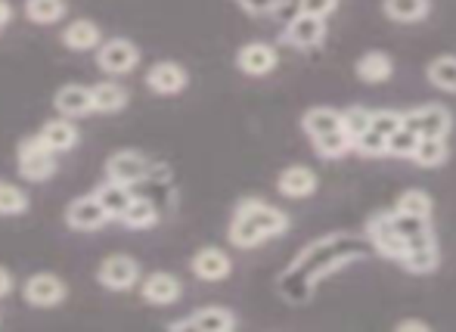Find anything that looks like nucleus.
I'll return each mask as SVG.
<instances>
[{
  "label": "nucleus",
  "mask_w": 456,
  "mask_h": 332,
  "mask_svg": "<svg viewBox=\"0 0 456 332\" xmlns=\"http://www.w3.org/2000/svg\"><path fill=\"white\" fill-rule=\"evenodd\" d=\"M289 230V215L265 199H242L230 221V242L236 248H258Z\"/></svg>",
  "instance_id": "obj_1"
},
{
  "label": "nucleus",
  "mask_w": 456,
  "mask_h": 332,
  "mask_svg": "<svg viewBox=\"0 0 456 332\" xmlns=\"http://www.w3.org/2000/svg\"><path fill=\"white\" fill-rule=\"evenodd\" d=\"M102 174H106V181H118V183H127V187H137V183L168 181L171 171L165 168V165H156L146 152H140V150H118L106 158Z\"/></svg>",
  "instance_id": "obj_2"
},
{
  "label": "nucleus",
  "mask_w": 456,
  "mask_h": 332,
  "mask_svg": "<svg viewBox=\"0 0 456 332\" xmlns=\"http://www.w3.org/2000/svg\"><path fill=\"white\" fill-rule=\"evenodd\" d=\"M16 171L22 181L28 183H44L60 171V158H56L53 150L44 146V140L37 134L25 137L22 143L16 146Z\"/></svg>",
  "instance_id": "obj_3"
},
{
  "label": "nucleus",
  "mask_w": 456,
  "mask_h": 332,
  "mask_svg": "<svg viewBox=\"0 0 456 332\" xmlns=\"http://www.w3.org/2000/svg\"><path fill=\"white\" fill-rule=\"evenodd\" d=\"M96 283L106 292H131L140 283V264L137 258L118 252V255H106L96 267Z\"/></svg>",
  "instance_id": "obj_4"
},
{
  "label": "nucleus",
  "mask_w": 456,
  "mask_h": 332,
  "mask_svg": "<svg viewBox=\"0 0 456 332\" xmlns=\"http://www.w3.org/2000/svg\"><path fill=\"white\" fill-rule=\"evenodd\" d=\"M96 66H100V72L112 75V78L131 75L134 69L140 66L137 44L127 41V37H112V41H102L100 47H96Z\"/></svg>",
  "instance_id": "obj_5"
},
{
  "label": "nucleus",
  "mask_w": 456,
  "mask_h": 332,
  "mask_svg": "<svg viewBox=\"0 0 456 332\" xmlns=\"http://www.w3.org/2000/svg\"><path fill=\"white\" fill-rule=\"evenodd\" d=\"M22 298L31 304V308H41V311H50V308H60L62 302L69 298V286L62 277L56 273H31L28 279L22 283Z\"/></svg>",
  "instance_id": "obj_6"
},
{
  "label": "nucleus",
  "mask_w": 456,
  "mask_h": 332,
  "mask_svg": "<svg viewBox=\"0 0 456 332\" xmlns=\"http://www.w3.org/2000/svg\"><path fill=\"white\" fill-rule=\"evenodd\" d=\"M282 41L295 50H314L326 41V19L323 16H311V12H295L286 25V35Z\"/></svg>",
  "instance_id": "obj_7"
},
{
  "label": "nucleus",
  "mask_w": 456,
  "mask_h": 332,
  "mask_svg": "<svg viewBox=\"0 0 456 332\" xmlns=\"http://www.w3.org/2000/svg\"><path fill=\"white\" fill-rule=\"evenodd\" d=\"M403 125L413 127L419 137H447L453 127V118L444 106L428 103V106H416V109L403 112Z\"/></svg>",
  "instance_id": "obj_8"
},
{
  "label": "nucleus",
  "mask_w": 456,
  "mask_h": 332,
  "mask_svg": "<svg viewBox=\"0 0 456 332\" xmlns=\"http://www.w3.org/2000/svg\"><path fill=\"white\" fill-rule=\"evenodd\" d=\"M168 329L181 332V329H196V332H230L236 329V314L221 304H208V308L192 311L190 317H181V320L168 323Z\"/></svg>",
  "instance_id": "obj_9"
},
{
  "label": "nucleus",
  "mask_w": 456,
  "mask_h": 332,
  "mask_svg": "<svg viewBox=\"0 0 456 332\" xmlns=\"http://www.w3.org/2000/svg\"><path fill=\"white\" fill-rule=\"evenodd\" d=\"M109 221L112 218H109V212L100 206V199H96L94 193L78 196V199H72L66 208V223L72 230H78V233H94V230L106 227Z\"/></svg>",
  "instance_id": "obj_10"
},
{
  "label": "nucleus",
  "mask_w": 456,
  "mask_h": 332,
  "mask_svg": "<svg viewBox=\"0 0 456 332\" xmlns=\"http://www.w3.org/2000/svg\"><path fill=\"white\" fill-rule=\"evenodd\" d=\"M280 62V53H276L273 44L267 41H248L236 50V69L242 75H252V78H261V75H271Z\"/></svg>",
  "instance_id": "obj_11"
},
{
  "label": "nucleus",
  "mask_w": 456,
  "mask_h": 332,
  "mask_svg": "<svg viewBox=\"0 0 456 332\" xmlns=\"http://www.w3.org/2000/svg\"><path fill=\"white\" fill-rule=\"evenodd\" d=\"M140 296L146 304H156V308H168V304L181 302L183 296V283L168 271H152L143 277L140 283Z\"/></svg>",
  "instance_id": "obj_12"
},
{
  "label": "nucleus",
  "mask_w": 456,
  "mask_h": 332,
  "mask_svg": "<svg viewBox=\"0 0 456 332\" xmlns=\"http://www.w3.org/2000/svg\"><path fill=\"white\" fill-rule=\"evenodd\" d=\"M186 85H190V75H186L181 62L162 60L156 66H150V72H146V87L156 97H177V93L186 91Z\"/></svg>",
  "instance_id": "obj_13"
},
{
  "label": "nucleus",
  "mask_w": 456,
  "mask_h": 332,
  "mask_svg": "<svg viewBox=\"0 0 456 332\" xmlns=\"http://www.w3.org/2000/svg\"><path fill=\"white\" fill-rule=\"evenodd\" d=\"M366 233H370L372 246L379 248V255H385V258H395L401 261L403 255H407L410 242L403 239L401 233H397L395 227V215H376V218L370 221V227H366Z\"/></svg>",
  "instance_id": "obj_14"
},
{
  "label": "nucleus",
  "mask_w": 456,
  "mask_h": 332,
  "mask_svg": "<svg viewBox=\"0 0 456 332\" xmlns=\"http://www.w3.org/2000/svg\"><path fill=\"white\" fill-rule=\"evenodd\" d=\"M190 271H192V277H199L202 283H221V279H227L230 273H233V261H230V255L224 252V248L205 246L192 255Z\"/></svg>",
  "instance_id": "obj_15"
},
{
  "label": "nucleus",
  "mask_w": 456,
  "mask_h": 332,
  "mask_svg": "<svg viewBox=\"0 0 456 332\" xmlns=\"http://www.w3.org/2000/svg\"><path fill=\"white\" fill-rule=\"evenodd\" d=\"M37 137H41L44 146H47V150H53L56 156H60V152L75 150V146L81 143L78 125H75V118H66V115H56V118L44 121L41 131H37Z\"/></svg>",
  "instance_id": "obj_16"
},
{
  "label": "nucleus",
  "mask_w": 456,
  "mask_h": 332,
  "mask_svg": "<svg viewBox=\"0 0 456 332\" xmlns=\"http://www.w3.org/2000/svg\"><path fill=\"white\" fill-rule=\"evenodd\" d=\"M53 109L56 115H66V118H85L94 115V91L85 85H62L53 93Z\"/></svg>",
  "instance_id": "obj_17"
},
{
  "label": "nucleus",
  "mask_w": 456,
  "mask_h": 332,
  "mask_svg": "<svg viewBox=\"0 0 456 332\" xmlns=\"http://www.w3.org/2000/svg\"><path fill=\"white\" fill-rule=\"evenodd\" d=\"M60 44L66 50H75V53H87V50H96L102 44V31L94 19H75L62 28Z\"/></svg>",
  "instance_id": "obj_18"
},
{
  "label": "nucleus",
  "mask_w": 456,
  "mask_h": 332,
  "mask_svg": "<svg viewBox=\"0 0 456 332\" xmlns=\"http://www.w3.org/2000/svg\"><path fill=\"white\" fill-rule=\"evenodd\" d=\"M276 190H280L286 199H305V196L317 193V174L305 165H292L276 177Z\"/></svg>",
  "instance_id": "obj_19"
},
{
  "label": "nucleus",
  "mask_w": 456,
  "mask_h": 332,
  "mask_svg": "<svg viewBox=\"0 0 456 332\" xmlns=\"http://www.w3.org/2000/svg\"><path fill=\"white\" fill-rule=\"evenodd\" d=\"M94 196L100 199V206L106 208L112 221H121V215H125L127 208H131V202L137 199V196H134V187L118 183V181H102L100 187L94 190Z\"/></svg>",
  "instance_id": "obj_20"
},
{
  "label": "nucleus",
  "mask_w": 456,
  "mask_h": 332,
  "mask_svg": "<svg viewBox=\"0 0 456 332\" xmlns=\"http://www.w3.org/2000/svg\"><path fill=\"white\" fill-rule=\"evenodd\" d=\"M94 91V112L96 115H118L127 109L131 103V93L118 85V81H100L91 87Z\"/></svg>",
  "instance_id": "obj_21"
},
{
  "label": "nucleus",
  "mask_w": 456,
  "mask_h": 332,
  "mask_svg": "<svg viewBox=\"0 0 456 332\" xmlns=\"http://www.w3.org/2000/svg\"><path fill=\"white\" fill-rule=\"evenodd\" d=\"M301 127H305V134L311 137V143H314V140L326 137V134L342 131L345 125H342V112L326 109V106H314L311 112H305V118H301Z\"/></svg>",
  "instance_id": "obj_22"
},
{
  "label": "nucleus",
  "mask_w": 456,
  "mask_h": 332,
  "mask_svg": "<svg viewBox=\"0 0 456 332\" xmlns=\"http://www.w3.org/2000/svg\"><path fill=\"white\" fill-rule=\"evenodd\" d=\"M395 75V62H391L388 53H379V50H370L357 60V78L366 81V85H382Z\"/></svg>",
  "instance_id": "obj_23"
},
{
  "label": "nucleus",
  "mask_w": 456,
  "mask_h": 332,
  "mask_svg": "<svg viewBox=\"0 0 456 332\" xmlns=\"http://www.w3.org/2000/svg\"><path fill=\"white\" fill-rule=\"evenodd\" d=\"M382 10L391 22L413 25L432 12V0H382Z\"/></svg>",
  "instance_id": "obj_24"
},
{
  "label": "nucleus",
  "mask_w": 456,
  "mask_h": 332,
  "mask_svg": "<svg viewBox=\"0 0 456 332\" xmlns=\"http://www.w3.org/2000/svg\"><path fill=\"white\" fill-rule=\"evenodd\" d=\"M22 12H25V19L35 25H56L66 19L69 4L66 0H25Z\"/></svg>",
  "instance_id": "obj_25"
},
{
  "label": "nucleus",
  "mask_w": 456,
  "mask_h": 332,
  "mask_svg": "<svg viewBox=\"0 0 456 332\" xmlns=\"http://www.w3.org/2000/svg\"><path fill=\"white\" fill-rule=\"evenodd\" d=\"M441 255H438V242L428 239V242H416V246L407 248V255L401 258V264L407 267L410 273H432L438 267Z\"/></svg>",
  "instance_id": "obj_26"
},
{
  "label": "nucleus",
  "mask_w": 456,
  "mask_h": 332,
  "mask_svg": "<svg viewBox=\"0 0 456 332\" xmlns=\"http://www.w3.org/2000/svg\"><path fill=\"white\" fill-rule=\"evenodd\" d=\"M395 215V227H397V233L403 236V239L410 242V246H416V242H428V239H435L432 236V218H422V215H407V212H391Z\"/></svg>",
  "instance_id": "obj_27"
},
{
  "label": "nucleus",
  "mask_w": 456,
  "mask_h": 332,
  "mask_svg": "<svg viewBox=\"0 0 456 332\" xmlns=\"http://www.w3.org/2000/svg\"><path fill=\"white\" fill-rule=\"evenodd\" d=\"M159 206L152 199H143V196H137V199L131 202V208H127L125 215H121V223L131 230H152L159 223Z\"/></svg>",
  "instance_id": "obj_28"
},
{
  "label": "nucleus",
  "mask_w": 456,
  "mask_h": 332,
  "mask_svg": "<svg viewBox=\"0 0 456 332\" xmlns=\"http://www.w3.org/2000/svg\"><path fill=\"white\" fill-rule=\"evenodd\" d=\"M413 162L419 168H441L447 162V137H419Z\"/></svg>",
  "instance_id": "obj_29"
},
{
  "label": "nucleus",
  "mask_w": 456,
  "mask_h": 332,
  "mask_svg": "<svg viewBox=\"0 0 456 332\" xmlns=\"http://www.w3.org/2000/svg\"><path fill=\"white\" fill-rule=\"evenodd\" d=\"M28 193L10 181H0V218H19L28 215Z\"/></svg>",
  "instance_id": "obj_30"
},
{
  "label": "nucleus",
  "mask_w": 456,
  "mask_h": 332,
  "mask_svg": "<svg viewBox=\"0 0 456 332\" xmlns=\"http://www.w3.org/2000/svg\"><path fill=\"white\" fill-rule=\"evenodd\" d=\"M428 81L438 91L456 93V56H438V60L428 62Z\"/></svg>",
  "instance_id": "obj_31"
},
{
  "label": "nucleus",
  "mask_w": 456,
  "mask_h": 332,
  "mask_svg": "<svg viewBox=\"0 0 456 332\" xmlns=\"http://www.w3.org/2000/svg\"><path fill=\"white\" fill-rule=\"evenodd\" d=\"M314 150L320 152L323 158H342L345 152H351L354 150V140L348 137V131H336V134H326V137H320V140H314Z\"/></svg>",
  "instance_id": "obj_32"
},
{
  "label": "nucleus",
  "mask_w": 456,
  "mask_h": 332,
  "mask_svg": "<svg viewBox=\"0 0 456 332\" xmlns=\"http://www.w3.org/2000/svg\"><path fill=\"white\" fill-rule=\"evenodd\" d=\"M416 143H419V134H416L413 127H407V125L397 127V131L388 137V156H395V158H413Z\"/></svg>",
  "instance_id": "obj_33"
},
{
  "label": "nucleus",
  "mask_w": 456,
  "mask_h": 332,
  "mask_svg": "<svg viewBox=\"0 0 456 332\" xmlns=\"http://www.w3.org/2000/svg\"><path fill=\"white\" fill-rule=\"evenodd\" d=\"M342 125H345L348 137L354 140V146H357V140H361L363 134L372 127V112L363 109V106H351V109L342 112Z\"/></svg>",
  "instance_id": "obj_34"
},
{
  "label": "nucleus",
  "mask_w": 456,
  "mask_h": 332,
  "mask_svg": "<svg viewBox=\"0 0 456 332\" xmlns=\"http://www.w3.org/2000/svg\"><path fill=\"white\" fill-rule=\"evenodd\" d=\"M397 212L422 215V218H432V196L422 193V190H407V193L397 196Z\"/></svg>",
  "instance_id": "obj_35"
},
{
  "label": "nucleus",
  "mask_w": 456,
  "mask_h": 332,
  "mask_svg": "<svg viewBox=\"0 0 456 332\" xmlns=\"http://www.w3.org/2000/svg\"><path fill=\"white\" fill-rule=\"evenodd\" d=\"M354 150L363 152V156H388V137H385V134H379L376 127H370V131L357 140Z\"/></svg>",
  "instance_id": "obj_36"
},
{
  "label": "nucleus",
  "mask_w": 456,
  "mask_h": 332,
  "mask_svg": "<svg viewBox=\"0 0 456 332\" xmlns=\"http://www.w3.org/2000/svg\"><path fill=\"white\" fill-rule=\"evenodd\" d=\"M372 127H376L379 134H385V137H391L397 127H403V115L395 109H379V112H372Z\"/></svg>",
  "instance_id": "obj_37"
},
{
  "label": "nucleus",
  "mask_w": 456,
  "mask_h": 332,
  "mask_svg": "<svg viewBox=\"0 0 456 332\" xmlns=\"http://www.w3.org/2000/svg\"><path fill=\"white\" fill-rule=\"evenodd\" d=\"M282 4H286V0H236V6H240L242 12H248V16H271Z\"/></svg>",
  "instance_id": "obj_38"
},
{
  "label": "nucleus",
  "mask_w": 456,
  "mask_h": 332,
  "mask_svg": "<svg viewBox=\"0 0 456 332\" xmlns=\"http://www.w3.org/2000/svg\"><path fill=\"white\" fill-rule=\"evenodd\" d=\"M301 12H311V16H323L330 19L338 10V0H298Z\"/></svg>",
  "instance_id": "obj_39"
},
{
  "label": "nucleus",
  "mask_w": 456,
  "mask_h": 332,
  "mask_svg": "<svg viewBox=\"0 0 456 332\" xmlns=\"http://www.w3.org/2000/svg\"><path fill=\"white\" fill-rule=\"evenodd\" d=\"M12 289H16V277L6 267H0V298L12 296Z\"/></svg>",
  "instance_id": "obj_40"
},
{
  "label": "nucleus",
  "mask_w": 456,
  "mask_h": 332,
  "mask_svg": "<svg viewBox=\"0 0 456 332\" xmlns=\"http://www.w3.org/2000/svg\"><path fill=\"white\" fill-rule=\"evenodd\" d=\"M12 16H16V10H12L10 0H0V31H4L6 25L12 22Z\"/></svg>",
  "instance_id": "obj_41"
},
{
  "label": "nucleus",
  "mask_w": 456,
  "mask_h": 332,
  "mask_svg": "<svg viewBox=\"0 0 456 332\" xmlns=\"http://www.w3.org/2000/svg\"><path fill=\"white\" fill-rule=\"evenodd\" d=\"M397 329L401 332H428V323L426 320H401Z\"/></svg>",
  "instance_id": "obj_42"
}]
</instances>
